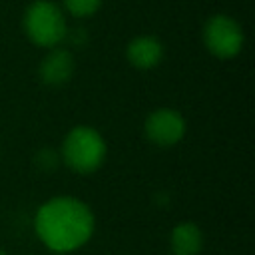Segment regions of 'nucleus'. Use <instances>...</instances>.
<instances>
[{"mask_svg": "<svg viewBox=\"0 0 255 255\" xmlns=\"http://www.w3.org/2000/svg\"><path fill=\"white\" fill-rule=\"evenodd\" d=\"M74 72V58L68 50H54L50 52L40 66V76L44 80V84L50 86H60L66 84L70 80Z\"/></svg>", "mask_w": 255, "mask_h": 255, "instance_id": "6", "label": "nucleus"}, {"mask_svg": "<svg viewBox=\"0 0 255 255\" xmlns=\"http://www.w3.org/2000/svg\"><path fill=\"white\" fill-rule=\"evenodd\" d=\"M102 0H64V6L74 16H90L100 8Z\"/></svg>", "mask_w": 255, "mask_h": 255, "instance_id": "9", "label": "nucleus"}, {"mask_svg": "<svg viewBox=\"0 0 255 255\" xmlns=\"http://www.w3.org/2000/svg\"><path fill=\"white\" fill-rule=\"evenodd\" d=\"M145 133L147 137L161 147L177 143L185 133V122L175 110H155L145 120Z\"/></svg>", "mask_w": 255, "mask_h": 255, "instance_id": "5", "label": "nucleus"}, {"mask_svg": "<svg viewBox=\"0 0 255 255\" xmlns=\"http://www.w3.org/2000/svg\"><path fill=\"white\" fill-rule=\"evenodd\" d=\"M36 231L50 249L72 251L90 239L94 231V215L80 199L56 197L38 209Z\"/></svg>", "mask_w": 255, "mask_h": 255, "instance_id": "1", "label": "nucleus"}, {"mask_svg": "<svg viewBox=\"0 0 255 255\" xmlns=\"http://www.w3.org/2000/svg\"><path fill=\"white\" fill-rule=\"evenodd\" d=\"M203 38L209 52L217 58H233L243 46V32L239 24L227 16L211 18L205 26Z\"/></svg>", "mask_w": 255, "mask_h": 255, "instance_id": "4", "label": "nucleus"}, {"mask_svg": "<svg viewBox=\"0 0 255 255\" xmlns=\"http://www.w3.org/2000/svg\"><path fill=\"white\" fill-rule=\"evenodd\" d=\"M203 245L201 229L195 223H179L171 231V249L175 255H197Z\"/></svg>", "mask_w": 255, "mask_h": 255, "instance_id": "8", "label": "nucleus"}, {"mask_svg": "<svg viewBox=\"0 0 255 255\" xmlns=\"http://www.w3.org/2000/svg\"><path fill=\"white\" fill-rule=\"evenodd\" d=\"M24 28L28 38L38 44L52 48L66 36V20L62 10L48 0H38L26 10Z\"/></svg>", "mask_w": 255, "mask_h": 255, "instance_id": "3", "label": "nucleus"}, {"mask_svg": "<svg viewBox=\"0 0 255 255\" xmlns=\"http://www.w3.org/2000/svg\"><path fill=\"white\" fill-rule=\"evenodd\" d=\"M163 56V48L153 36H139L128 46V60L141 70L153 68Z\"/></svg>", "mask_w": 255, "mask_h": 255, "instance_id": "7", "label": "nucleus"}, {"mask_svg": "<svg viewBox=\"0 0 255 255\" xmlns=\"http://www.w3.org/2000/svg\"><path fill=\"white\" fill-rule=\"evenodd\" d=\"M106 157V143L102 135L88 128H74L64 139V161L78 173L96 171Z\"/></svg>", "mask_w": 255, "mask_h": 255, "instance_id": "2", "label": "nucleus"}, {"mask_svg": "<svg viewBox=\"0 0 255 255\" xmlns=\"http://www.w3.org/2000/svg\"><path fill=\"white\" fill-rule=\"evenodd\" d=\"M0 255H6V253H2V251H0Z\"/></svg>", "mask_w": 255, "mask_h": 255, "instance_id": "10", "label": "nucleus"}]
</instances>
